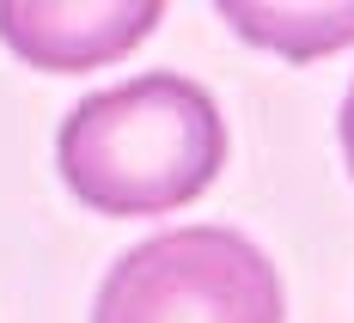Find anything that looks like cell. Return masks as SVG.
Masks as SVG:
<instances>
[{
	"instance_id": "obj_4",
	"label": "cell",
	"mask_w": 354,
	"mask_h": 323,
	"mask_svg": "<svg viewBox=\"0 0 354 323\" xmlns=\"http://www.w3.org/2000/svg\"><path fill=\"white\" fill-rule=\"evenodd\" d=\"M220 19L232 31L257 43V49H275L287 61H318L354 43V0L348 6H324V0H299V6H263V0H226Z\"/></svg>"
},
{
	"instance_id": "obj_3",
	"label": "cell",
	"mask_w": 354,
	"mask_h": 323,
	"mask_svg": "<svg viewBox=\"0 0 354 323\" xmlns=\"http://www.w3.org/2000/svg\"><path fill=\"white\" fill-rule=\"evenodd\" d=\"M159 19V0H0V43L43 73H86L129 55Z\"/></svg>"
},
{
	"instance_id": "obj_2",
	"label": "cell",
	"mask_w": 354,
	"mask_h": 323,
	"mask_svg": "<svg viewBox=\"0 0 354 323\" xmlns=\"http://www.w3.org/2000/svg\"><path fill=\"white\" fill-rule=\"evenodd\" d=\"M275 262L232 226H177L116 256L92 323H281Z\"/></svg>"
},
{
	"instance_id": "obj_5",
	"label": "cell",
	"mask_w": 354,
	"mask_h": 323,
	"mask_svg": "<svg viewBox=\"0 0 354 323\" xmlns=\"http://www.w3.org/2000/svg\"><path fill=\"white\" fill-rule=\"evenodd\" d=\"M336 135H342V159L354 171V79H348V98H342V116H336Z\"/></svg>"
},
{
	"instance_id": "obj_1",
	"label": "cell",
	"mask_w": 354,
	"mask_h": 323,
	"mask_svg": "<svg viewBox=\"0 0 354 323\" xmlns=\"http://www.w3.org/2000/svg\"><path fill=\"white\" fill-rule=\"evenodd\" d=\"M55 165L80 208L110 219L177 214L226 165V116L208 86L183 73H141L92 92L62 116Z\"/></svg>"
}]
</instances>
